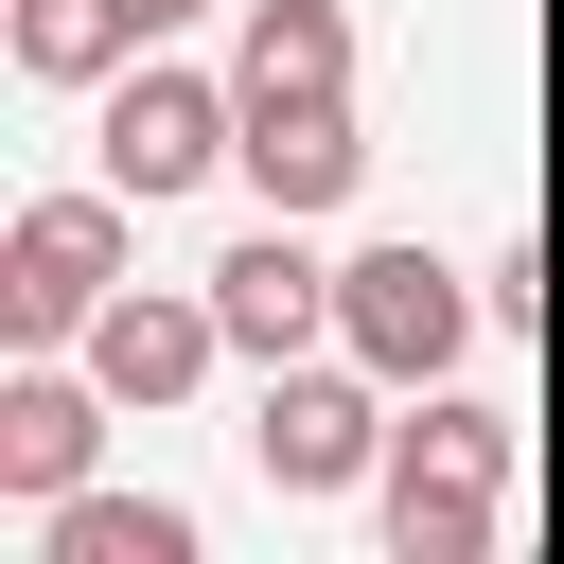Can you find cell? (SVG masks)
<instances>
[{
  "instance_id": "obj_6",
  "label": "cell",
  "mask_w": 564,
  "mask_h": 564,
  "mask_svg": "<svg viewBox=\"0 0 564 564\" xmlns=\"http://www.w3.org/2000/svg\"><path fill=\"white\" fill-rule=\"evenodd\" d=\"M317 300H335V282H317V264H300V247H282V229H264V247H229V264H212V317H229V335H247V352H300V335H317Z\"/></svg>"
},
{
  "instance_id": "obj_8",
  "label": "cell",
  "mask_w": 564,
  "mask_h": 564,
  "mask_svg": "<svg viewBox=\"0 0 564 564\" xmlns=\"http://www.w3.org/2000/svg\"><path fill=\"white\" fill-rule=\"evenodd\" d=\"M352 458H370V405H352V388H282V405H264V476L317 494V476H352Z\"/></svg>"
},
{
  "instance_id": "obj_4",
  "label": "cell",
  "mask_w": 564,
  "mask_h": 564,
  "mask_svg": "<svg viewBox=\"0 0 564 564\" xmlns=\"http://www.w3.org/2000/svg\"><path fill=\"white\" fill-rule=\"evenodd\" d=\"M70 317H106V212L88 194L18 212V335H70Z\"/></svg>"
},
{
  "instance_id": "obj_9",
  "label": "cell",
  "mask_w": 564,
  "mask_h": 564,
  "mask_svg": "<svg viewBox=\"0 0 564 564\" xmlns=\"http://www.w3.org/2000/svg\"><path fill=\"white\" fill-rule=\"evenodd\" d=\"M0 458H18V494H70L88 476V388H18L0 405Z\"/></svg>"
},
{
  "instance_id": "obj_12",
  "label": "cell",
  "mask_w": 564,
  "mask_h": 564,
  "mask_svg": "<svg viewBox=\"0 0 564 564\" xmlns=\"http://www.w3.org/2000/svg\"><path fill=\"white\" fill-rule=\"evenodd\" d=\"M141 18H176V0H141Z\"/></svg>"
},
{
  "instance_id": "obj_1",
  "label": "cell",
  "mask_w": 564,
  "mask_h": 564,
  "mask_svg": "<svg viewBox=\"0 0 564 564\" xmlns=\"http://www.w3.org/2000/svg\"><path fill=\"white\" fill-rule=\"evenodd\" d=\"M352 35H335V0H264V35H247V176L282 194V212H335L352 194Z\"/></svg>"
},
{
  "instance_id": "obj_3",
  "label": "cell",
  "mask_w": 564,
  "mask_h": 564,
  "mask_svg": "<svg viewBox=\"0 0 564 564\" xmlns=\"http://www.w3.org/2000/svg\"><path fill=\"white\" fill-rule=\"evenodd\" d=\"M229 123H247V106H212V88H176V70H141V88L106 106V176H123V194H176V176H194V159H212Z\"/></svg>"
},
{
  "instance_id": "obj_5",
  "label": "cell",
  "mask_w": 564,
  "mask_h": 564,
  "mask_svg": "<svg viewBox=\"0 0 564 564\" xmlns=\"http://www.w3.org/2000/svg\"><path fill=\"white\" fill-rule=\"evenodd\" d=\"M335 300H352V335H370V370H441V352H458V282H441L423 247H388V264H352Z\"/></svg>"
},
{
  "instance_id": "obj_2",
  "label": "cell",
  "mask_w": 564,
  "mask_h": 564,
  "mask_svg": "<svg viewBox=\"0 0 564 564\" xmlns=\"http://www.w3.org/2000/svg\"><path fill=\"white\" fill-rule=\"evenodd\" d=\"M388 529H405V564H476V529H494V423L476 405H441L388 458Z\"/></svg>"
},
{
  "instance_id": "obj_11",
  "label": "cell",
  "mask_w": 564,
  "mask_h": 564,
  "mask_svg": "<svg viewBox=\"0 0 564 564\" xmlns=\"http://www.w3.org/2000/svg\"><path fill=\"white\" fill-rule=\"evenodd\" d=\"M53 546H70V564H194V529H176V511H70Z\"/></svg>"
},
{
  "instance_id": "obj_7",
  "label": "cell",
  "mask_w": 564,
  "mask_h": 564,
  "mask_svg": "<svg viewBox=\"0 0 564 564\" xmlns=\"http://www.w3.org/2000/svg\"><path fill=\"white\" fill-rule=\"evenodd\" d=\"M88 335H106V388H141V405H159V388H194V352H212L229 317H176V300H123V317H88Z\"/></svg>"
},
{
  "instance_id": "obj_10",
  "label": "cell",
  "mask_w": 564,
  "mask_h": 564,
  "mask_svg": "<svg viewBox=\"0 0 564 564\" xmlns=\"http://www.w3.org/2000/svg\"><path fill=\"white\" fill-rule=\"evenodd\" d=\"M123 18H141V0H18V53H35V70H106Z\"/></svg>"
}]
</instances>
